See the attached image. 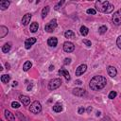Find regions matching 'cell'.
<instances>
[{
	"mask_svg": "<svg viewBox=\"0 0 121 121\" xmlns=\"http://www.w3.org/2000/svg\"><path fill=\"white\" fill-rule=\"evenodd\" d=\"M107 79L103 76H95L89 82V87L93 91H99L106 86Z\"/></svg>",
	"mask_w": 121,
	"mask_h": 121,
	"instance_id": "cell-1",
	"label": "cell"
},
{
	"mask_svg": "<svg viewBox=\"0 0 121 121\" xmlns=\"http://www.w3.org/2000/svg\"><path fill=\"white\" fill-rule=\"evenodd\" d=\"M95 9L103 13H111L113 10V5L109 1H97L95 2Z\"/></svg>",
	"mask_w": 121,
	"mask_h": 121,
	"instance_id": "cell-2",
	"label": "cell"
},
{
	"mask_svg": "<svg viewBox=\"0 0 121 121\" xmlns=\"http://www.w3.org/2000/svg\"><path fill=\"white\" fill-rule=\"evenodd\" d=\"M60 85H61V80L60 78H53L48 83V89L51 90V91H53V90L58 89Z\"/></svg>",
	"mask_w": 121,
	"mask_h": 121,
	"instance_id": "cell-3",
	"label": "cell"
},
{
	"mask_svg": "<svg viewBox=\"0 0 121 121\" xmlns=\"http://www.w3.org/2000/svg\"><path fill=\"white\" fill-rule=\"evenodd\" d=\"M29 111L33 113H39L42 111V106L41 103L39 101H34L31 103L30 107H29Z\"/></svg>",
	"mask_w": 121,
	"mask_h": 121,
	"instance_id": "cell-4",
	"label": "cell"
},
{
	"mask_svg": "<svg viewBox=\"0 0 121 121\" xmlns=\"http://www.w3.org/2000/svg\"><path fill=\"white\" fill-rule=\"evenodd\" d=\"M112 21L115 26L121 25V9L115 11L112 17Z\"/></svg>",
	"mask_w": 121,
	"mask_h": 121,
	"instance_id": "cell-5",
	"label": "cell"
},
{
	"mask_svg": "<svg viewBox=\"0 0 121 121\" xmlns=\"http://www.w3.org/2000/svg\"><path fill=\"white\" fill-rule=\"evenodd\" d=\"M56 27H57V21H56V19H53V20H51L49 23H47V24L45 25L44 30H45L46 32H52Z\"/></svg>",
	"mask_w": 121,
	"mask_h": 121,
	"instance_id": "cell-6",
	"label": "cell"
},
{
	"mask_svg": "<svg viewBox=\"0 0 121 121\" xmlns=\"http://www.w3.org/2000/svg\"><path fill=\"white\" fill-rule=\"evenodd\" d=\"M74 49H75V45H74L73 43H71V42H65L63 43V50L65 52L71 53V52L74 51Z\"/></svg>",
	"mask_w": 121,
	"mask_h": 121,
	"instance_id": "cell-7",
	"label": "cell"
},
{
	"mask_svg": "<svg viewBox=\"0 0 121 121\" xmlns=\"http://www.w3.org/2000/svg\"><path fill=\"white\" fill-rule=\"evenodd\" d=\"M36 38H34V37H32V38H29V39H26V41H25V47L26 48V49H29L35 43H36Z\"/></svg>",
	"mask_w": 121,
	"mask_h": 121,
	"instance_id": "cell-8",
	"label": "cell"
},
{
	"mask_svg": "<svg viewBox=\"0 0 121 121\" xmlns=\"http://www.w3.org/2000/svg\"><path fill=\"white\" fill-rule=\"evenodd\" d=\"M72 93H73V95H75L77 96H83L86 95V91L82 88H75Z\"/></svg>",
	"mask_w": 121,
	"mask_h": 121,
	"instance_id": "cell-9",
	"label": "cell"
},
{
	"mask_svg": "<svg viewBox=\"0 0 121 121\" xmlns=\"http://www.w3.org/2000/svg\"><path fill=\"white\" fill-rule=\"evenodd\" d=\"M86 69H87V66H86V64H81V65H79L77 69H76V76H81L85 71H86Z\"/></svg>",
	"mask_w": 121,
	"mask_h": 121,
	"instance_id": "cell-10",
	"label": "cell"
},
{
	"mask_svg": "<svg viewBox=\"0 0 121 121\" xmlns=\"http://www.w3.org/2000/svg\"><path fill=\"white\" fill-rule=\"evenodd\" d=\"M107 73H108V75L110 77L114 78L116 76V74H117V70H116V68L114 66H109L107 68Z\"/></svg>",
	"mask_w": 121,
	"mask_h": 121,
	"instance_id": "cell-11",
	"label": "cell"
},
{
	"mask_svg": "<svg viewBox=\"0 0 121 121\" xmlns=\"http://www.w3.org/2000/svg\"><path fill=\"white\" fill-rule=\"evenodd\" d=\"M30 19H31V14L30 13H26L23 16L22 18V25L23 26H27L28 23L30 22Z\"/></svg>",
	"mask_w": 121,
	"mask_h": 121,
	"instance_id": "cell-12",
	"label": "cell"
},
{
	"mask_svg": "<svg viewBox=\"0 0 121 121\" xmlns=\"http://www.w3.org/2000/svg\"><path fill=\"white\" fill-rule=\"evenodd\" d=\"M19 98H20V101H21V102L23 103V105H25V106H27V105L30 103V98H29L27 95H22L19 96Z\"/></svg>",
	"mask_w": 121,
	"mask_h": 121,
	"instance_id": "cell-13",
	"label": "cell"
},
{
	"mask_svg": "<svg viewBox=\"0 0 121 121\" xmlns=\"http://www.w3.org/2000/svg\"><path fill=\"white\" fill-rule=\"evenodd\" d=\"M57 43H58V40H57L56 37H50V38L47 40V44H48L49 46L55 47V46L57 45Z\"/></svg>",
	"mask_w": 121,
	"mask_h": 121,
	"instance_id": "cell-14",
	"label": "cell"
},
{
	"mask_svg": "<svg viewBox=\"0 0 121 121\" xmlns=\"http://www.w3.org/2000/svg\"><path fill=\"white\" fill-rule=\"evenodd\" d=\"M5 116L8 119V121H15V116L13 115L12 112H10L8 110H5Z\"/></svg>",
	"mask_w": 121,
	"mask_h": 121,
	"instance_id": "cell-15",
	"label": "cell"
},
{
	"mask_svg": "<svg viewBox=\"0 0 121 121\" xmlns=\"http://www.w3.org/2000/svg\"><path fill=\"white\" fill-rule=\"evenodd\" d=\"M59 74H60V76H63V77L66 78V80H69V79H70V74L68 73L67 70H65V69H60V70H59Z\"/></svg>",
	"mask_w": 121,
	"mask_h": 121,
	"instance_id": "cell-16",
	"label": "cell"
},
{
	"mask_svg": "<svg viewBox=\"0 0 121 121\" xmlns=\"http://www.w3.org/2000/svg\"><path fill=\"white\" fill-rule=\"evenodd\" d=\"M9 32L8 27H6L5 26H0V38H4Z\"/></svg>",
	"mask_w": 121,
	"mask_h": 121,
	"instance_id": "cell-17",
	"label": "cell"
},
{
	"mask_svg": "<svg viewBox=\"0 0 121 121\" xmlns=\"http://www.w3.org/2000/svg\"><path fill=\"white\" fill-rule=\"evenodd\" d=\"M9 4H10V2H9V1L2 0V1H0V9H1L2 10H4V9H8V8H9Z\"/></svg>",
	"mask_w": 121,
	"mask_h": 121,
	"instance_id": "cell-18",
	"label": "cell"
},
{
	"mask_svg": "<svg viewBox=\"0 0 121 121\" xmlns=\"http://www.w3.org/2000/svg\"><path fill=\"white\" fill-rule=\"evenodd\" d=\"M53 111L55 112H60L62 111V105L60 102H57L54 106H53Z\"/></svg>",
	"mask_w": 121,
	"mask_h": 121,
	"instance_id": "cell-19",
	"label": "cell"
},
{
	"mask_svg": "<svg viewBox=\"0 0 121 121\" xmlns=\"http://www.w3.org/2000/svg\"><path fill=\"white\" fill-rule=\"evenodd\" d=\"M49 9H50V7H49V6H45V7L43 9V10H42V18H43V19H44V18L47 16V14H48V12H49Z\"/></svg>",
	"mask_w": 121,
	"mask_h": 121,
	"instance_id": "cell-20",
	"label": "cell"
},
{
	"mask_svg": "<svg viewBox=\"0 0 121 121\" xmlns=\"http://www.w3.org/2000/svg\"><path fill=\"white\" fill-rule=\"evenodd\" d=\"M10 48H11V43H5V44L3 45L2 51H3L4 53H8V52L10 50Z\"/></svg>",
	"mask_w": 121,
	"mask_h": 121,
	"instance_id": "cell-21",
	"label": "cell"
},
{
	"mask_svg": "<svg viewBox=\"0 0 121 121\" xmlns=\"http://www.w3.org/2000/svg\"><path fill=\"white\" fill-rule=\"evenodd\" d=\"M38 28H39V25H38V23L34 22V23H32V24L30 25V31H31V32L35 33V32L38 30Z\"/></svg>",
	"mask_w": 121,
	"mask_h": 121,
	"instance_id": "cell-22",
	"label": "cell"
},
{
	"mask_svg": "<svg viewBox=\"0 0 121 121\" xmlns=\"http://www.w3.org/2000/svg\"><path fill=\"white\" fill-rule=\"evenodd\" d=\"M65 38H69V39H75V33L72 30H67L64 33Z\"/></svg>",
	"mask_w": 121,
	"mask_h": 121,
	"instance_id": "cell-23",
	"label": "cell"
},
{
	"mask_svg": "<svg viewBox=\"0 0 121 121\" xmlns=\"http://www.w3.org/2000/svg\"><path fill=\"white\" fill-rule=\"evenodd\" d=\"M31 66H32V63H31L29 60H27V61H26V62L24 63L23 70H24V71H28V70L31 68Z\"/></svg>",
	"mask_w": 121,
	"mask_h": 121,
	"instance_id": "cell-24",
	"label": "cell"
},
{
	"mask_svg": "<svg viewBox=\"0 0 121 121\" xmlns=\"http://www.w3.org/2000/svg\"><path fill=\"white\" fill-rule=\"evenodd\" d=\"M9 79H10L9 75H2V77H1V81L3 83H8L9 81Z\"/></svg>",
	"mask_w": 121,
	"mask_h": 121,
	"instance_id": "cell-25",
	"label": "cell"
},
{
	"mask_svg": "<svg viewBox=\"0 0 121 121\" xmlns=\"http://www.w3.org/2000/svg\"><path fill=\"white\" fill-rule=\"evenodd\" d=\"M88 32H89V29H88L85 26H82L80 27V33H81V35L86 36V35L88 34Z\"/></svg>",
	"mask_w": 121,
	"mask_h": 121,
	"instance_id": "cell-26",
	"label": "cell"
},
{
	"mask_svg": "<svg viewBox=\"0 0 121 121\" xmlns=\"http://www.w3.org/2000/svg\"><path fill=\"white\" fill-rule=\"evenodd\" d=\"M106 31H107V26H101L98 28V32H99L100 34H104V33H106Z\"/></svg>",
	"mask_w": 121,
	"mask_h": 121,
	"instance_id": "cell-27",
	"label": "cell"
},
{
	"mask_svg": "<svg viewBox=\"0 0 121 121\" xmlns=\"http://www.w3.org/2000/svg\"><path fill=\"white\" fill-rule=\"evenodd\" d=\"M116 95H117V94H116L115 91H112V92L109 94V98H110V99H113V98L116 96Z\"/></svg>",
	"mask_w": 121,
	"mask_h": 121,
	"instance_id": "cell-28",
	"label": "cell"
},
{
	"mask_svg": "<svg viewBox=\"0 0 121 121\" xmlns=\"http://www.w3.org/2000/svg\"><path fill=\"white\" fill-rule=\"evenodd\" d=\"M86 12H87L88 14H93V15H95V14L96 13V10L94 9H88L86 10Z\"/></svg>",
	"mask_w": 121,
	"mask_h": 121,
	"instance_id": "cell-29",
	"label": "cell"
},
{
	"mask_svg": "<svg viewBox=\"0 0 121 121\" xmlns=\"http://www.w3.org/2000/svg\"><path fill=\"white\" fill-rule=\"evenodd\" d=\"M11 107L14 108V109H18V108L20 107V104H19L18 102H16V101H13V102L11 103Z\"/></svg>",
	"mask_w": 121,
	"mask_h": 121,
	"instance_id": "cell-30",
	"label": "cell"
},
{
	"mask_svg": "<svg viewBox=\"0 0 121 121\" xmlns=\"http://www.w3.org/2000/svg\"><path fill=\"white\" fill-rule=\"evenodd\" d=\"M116 44H117V46L121 49V36H119V37L117 38V40H116Z\"/></svg>",
	"mask_w": 121,
	"mask_h": 121,
	"instance_id": "cell-31",
	"label": "cell"
},
{
	"mask_svg": "<svg viewBox=\"0 0 121 121\" xmlns=\"http://www.w3.org/2000/svg\"><path fill=\"white\" fill-rule=\"evenodd\" d=\"M70 62H71V59H70V58H66V59H64L63 64H64V65H67V64H69Z\"/></svg>",
	"mask_w": 121,
	"mask_h": 121,
	"instance_id": "cell-32",
	"label": "cell"
},
{
	"mask_svg": "<svg viewBox=\"0 0 121 121\" xmlns=\"http://www.w3.org/2000/svg\"><path fill=\"white\" fill-rule=\"evenodd\" d=\"M83 43H85L87 46H91V44H92L90 41H88V40H85V39L83 40Z\"/></svg>",
	"mask_w": 121,
	"mask_h": 121,
	"instance_id": "cell-33",
	"label": "cell"
},
{
	"mask_svg": "<svg viewBox=\"0 0 121 121\" xmlns=\"http://www.w3.org/2000/svg\"><path fill=\"white\" fill-rule=\"evenodd\" d=\"M84 112H85V109H84V108L80 107V108L78 109V113H79V114H82V113H83Z\"/></svg>",
	"mask_w": 121,
	"mask_h": 121,
	"instance_id": "cell-34",
	"label": "cell"
},
{
	"mask_svg": "<svg viewBox=\"0 0 121 121\" xmlns=\"http://www.w3.org/2000/svg\"><path fill=\"white\" fill-rule=\"evenodd\" d=\"M62 3H63V1H61V2H59V4L55 6V9H56V10H57V9H59V7H60V6H61V4H62Z\"/></svg>",
	"mask_w": 121,
	"mask_h": 121,
	"instance_id": "cell-35",
	"label": "cell"
},
{
	"mask_svg": "<svg viewBox=\"0 0 121 121\" xmlns=\"http://www.w3.org/2000/svg\"><path fill=\"white\" fill-rule=\"evenodd\" d=\"M6 67H7V69L9 70V63H6Z\"/></svg>",
	"mask_w": 121,
	"mask_h": 121,
	"instance_id": "cell-36",
	"label": "cell"
},
{
	"mask_svg": "<svg viewBox=\"0 0 121 121\" xmlns=\"http://www.w3.org/2000/svg\"><path fill=\"white\" fill-rule=\"evenodd\" d=\"M53 69H54V66H53V65H51V66L49 67V70H50V71H52Z\"/></svg>",
	"mask_w": 121,
	"mask_h": 121,
	"instance_id": "cell-37",
	"label": "cell"
},
{
	"mask_svg": "<svg viewBox=\"0 0 121 121\" xmlns=\"http://www.w3.org/2000/svg\"><path fill=\"white\" fill-rule=\"evenodd\" d=\"M76 83H77V84H81V81H80V80H77Z\"/></svg>",
	"mask_w": 121,
	"mask_h": 121,
	"instance_id": "cell-38",
	"label": "cell"
},
{
	"mask_svg": "<svg viewBox=\"0 0 121 121\" xmlns=\"http://www.w3.org/2000/svg\"><path fill=\"white\" fill-rule=\"evenodd\" d=\"M87 111H88V112H91V111H92V108H91V107H89V108H88V110H87Z\"/></svg>",
	"mask_w": 121,
	"mask_h": 121,
	"instance_id": "cell-39",
	"label": "cell"
},
{
	"mask_svg": "<svg viewBox=\"0 0 121 121\" xmlns=\"http://www.w3.org/2000/svg\"><path fill=\"white\" fill-rule=\"evenodd\" d=\"M16 85H17V82H16V81H14V82H13V86H16Z\"/></svg>",
	"mask_w": 121,
	"mask_h": 121,
	"instance_id": "cell-40",
	"label": "cell"
},
{
	"mask_svg": "<svg viewBox=\"0 0 121 121\" xmlns=\"http://www.w3.org/2000/svg\"><path fill=\"white\" fill-rule=\"evenodd\" d=\"M96 115H97V116L100 115V112H96Z\"/></svg>",
	"mask_w": 121,
	"mask_h": 121,
	"instance_id": "cell-41",
	"label": "cell"
}]
</instances>
